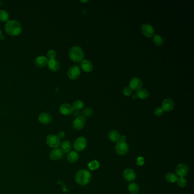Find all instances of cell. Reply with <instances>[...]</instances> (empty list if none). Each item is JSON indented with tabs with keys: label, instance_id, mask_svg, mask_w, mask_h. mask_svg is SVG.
<instances>
[{
	"label": "cell",
	"instance_id": "34",
	"mask_svg": "<svg viewBox=\"0 0 194 194\" xmlns=\"http://www.w3.org/2000/svg\"><path fill=\"white\" fill-rule=\"evenodd\" d=\"M132 93V90L129 87H127L124 89L123 90V94H124L125 96H129Z\"/></svg>",
	"mask_w": 194,
	"mask_h": 194
},
{
	"label": "cell",
	"instance_id": "11",
	"mask_svg": "<svg viewBox=\"0 0 194 194\" xmlns=\"http://www.w3.org/2000/svg\"><path fill=\"white\" fill-rule=\"evenodd\" d=\"M85 119L83 116H79L77 117L73 122V127L77 131L82 129L85 126Z\"/></svg>",
	"mask_w": 194,
	"mask_h": 194
},
{
	"label": "cell",
	"instance_id": "13",
	"mask_svg": "<svg viewBox=\"0 0 194 194\" xmlns=\"http://www.w3.org/2000/svg\"><path fill=\"white\" fill-rule=\"evenodd\" d=\"M59 111L63 115L69 116L72 115L74 110L71 104L64 103L62 104L59 107Z\"/></svg>",
	"mask_w": 194,
	"mask_h": 194
},
{
	"label": "cell",
	"instance_id": "24",
	"mask_svg": "<svg viewBox=\"0 0 194 194\" xmlns=\"http://www.w3.org/2000/svg\"><path fill=\"white\" fill-rule=\"evenodd\" d=\"M178 176L176 175V174L173 173H167L165 176V179L167 182L170 183H173L177 182L178 179Z\"/></svg>",
	"mask_w": 194,
	"mask_h": 194
},
{
	"label": "cell",
	"instance_id": "16",
	"mask_svg": "<svg viewBox=\"0 0 194 194\" xmlns=\"http://www.w3.org/2000/svg\"><path fill=\"white\" fill-rule=\"evenodd\" d=\"M49 59L45 56H39L35 58L34 63L36 67L42 68L47 65Z\"/></svg>",
	"mask_w": 194,
	"mask_h": 194
},
{
	"label": "cell",
	"instance_id": "25",
	"mask_svg": "<svg viewBox=\"0 0 194 194\" xmlns=\"http://www.w3.org/2000/svg\"><path fill=\"white\" fill-rule=\"evenodd\" d=\"M128 191L132 194H138L140 192V187L135 183H132L128 186Z\"/></svg>",
	"mask_w": 194,
	"mask_h": 194
},
{
	"label": "cell",
	"instance_id": "22",
	"mask_svg": "<svg viewBox=\"0 0 194 194\" xmlns=\"http://www.w3.org/2000/svg\"><path fill=\"white\" fill-rule=\"evenodd\" d=\"M71 143L68 140H64L61 145V150L63 153H69L71 149Z\"/></svg>",
	"mask_w": 194,
	"mask_h": 194
},
{
	"label": "cell",
	"instance_id": "32",
	"mask_svg": "<svg viewBox=\"0 0 194 194\" xmlns=\"http://www.w3.org/2000/svg\"><path fill=\"white\" fill-rule=\"evenodd\" d=\"M47 56L49 60L54 59L57 57V52L54 50H50L47 54Z\"/></svg>",
	"mask_w": 194,
	"mask_h": 194
},
{
	"label": "cell",
	"instance_id": "5",
	"mask_svg": "<svg viewBox=\"0 0 194 194\" xmlns=\"http://www.w3.org/2000/svg\"><path fill=\"white\" fill-rule=\"evenodd\" d=\"M116 152L120 155L127 154L129 151V146L127 143L119 141L115 146Z\"/></svg>",
	"mask_w": 194,
	"mask_h": 194
},
{
	"label": "cell",
	"instance_id": "37",
	"mask_svg": "<svg viewBox=\"0 0 194 194\" xmlns=\"http://www.w3.org/2000/svg\"><path fill=\"white\" fill-rule=\"evenodd\" d=\"M126 140H127V137L125 136H120V141H124V142H126Z\"/></svg>",
	"mask_w": 194,
	"mask_h": 194
},
{
	"label": "cell",
	"instance_id": "1",
	"mask_svg": "<svg viewBox=\"0 0 194 194\" xmlns=\"http://www.w3.org/2000/svg\"><path fill=\"white\" fill-rule=\"evenodd\" d=\"M5 30L10 36H17L22 30V27L19 22L17 20H10L6 23Z\"/></svg>",
	"mask_w": 194,
	"mask_h": 194
},
{
	"label": "cell",
	"instance_id": "4",
	"mask_svg": "<svg viewBox=\"0 0 194 194\" xmlns=\"http://www.w3.org/2000/svg\"><path fill=\"white\" fill-rule=\"evenodd\" d=\"M87 145V141L84 137L78 138L73 143V148L77 152H82L85 149Z\"/></svg>",
	"mask_w": 194,
	"mask_h": 194
},
{
	"label": "cell",
	"instance_id": "17",
	"mask_svg": "<svg viewBox=\"0 0 194 194\" xmlns=\"http://www.w3.org/2000/svg\"><path fill=\"white\" fill-rule=\"evenodd\" d=\"M39 121L43 124H49L52 121V117L48 113H40L38 117Z\"/></svg>",
	"mask_w": 194,
	"mask_h": 194
},
{
	"label": "cell",
	"instance_id": "29",
	"mask_svg": "<svg viewBox=\"0 0 194 194\" xmlns=\"http://www.w3.org/2000/svg\"><path fill=\"white\" fill-rule=\"evenodd\" d=\"M88 168L90 170H97L100 167V164L96 160L91 161L88 164Z\"/></svg>",
	"mask_w": 194,
	"mask_h": 194
},
{
	"label": "cell",
	"instance_id": "21",
	"mask_svg": "<svg viewBox=\"0 0 194 194\" xmlns=\"http://www.w3.org/2000/svg\"><path fill=\"white\" fill-rule=\"evenodd\" d=\"M136 95L140 99L145 100L149 97V93L148 91L145 88H140L137 91Z\"/></svg>",
	"mask_w": 194,
	"mask_h": 194
},
{
	"label": "cell",
	"instance_id": "31",
	"mask_svg": "<svg viewBox=\"0 0 194 194\" xmlns=\"http://www.w3.org/2000/svg\"><path fill=\"white\" fill-rule=\"evenodd\" d=\"M83 117H89V116H91L92 113H93V110H92L91 108H87L85 109H84L83 110Z\"/></svg>",
	"mask_w": 194,
	"mask_h": 194
},
{
	"label": "cell",
	"instance_id": "2",
	"mask_svg": "<svg viewBox=\"0 0 194 194\" xmlns=\"http://www.w3.org/2000/svg\"><path fill=\"white\" fill-rule=\"evenodd\" d=\"M91 174L85 169L80 170L76 173L75 181L79 185L85 186L88 185L91 180Z\"/></svg>",
	"mask_w": 194,
	"mask_h": 194
},
{
	"label": "cell",
	"instance_id": "36",
	"mask_svg": "<svg viewBox=\"0 0 194 194\" xmlns=\"http://www.w3.org/2000/svg\"><path fill=\"white\" fill-rule=\"evenodd\" d=\"M57 136L59 138V140H61V139L63 138L64 137H65V133H64L63 132H60L59 133H58Z\"/></svg>",
	"mask_w": 194,
	"mask_h": 194
},
{
	"label": "cell",
	"instance_id": "20",
	"mask_svg": "<svg viewBox=\"0 0 194 194\" xmlns=\"http://www.w3.org/2000/svg\"><path fill=\"white\" fill-rule=\"evenodd\" d=\"M120 134L118 132L115 130H112L110 131L108 133V138L111 141L114 143H117L120 141Z\"/></svg>",
	"mask_w": 194,
	"mask_h": 194
},
{
	"label": "cell",
	"instance_id": "18",
	"mask_svg": "<svg viewBox=\"0 0 194 194\" xmlns=\"http://www.w3.org/2000/svg\"><path fill=\"white\" fill-rule=\"evenodd\" d=\"M81 67L82 70L86 73H91L94 69L93 64L90 61L87 59H83L81 62Z\"/></svg>",
	"mask_w": 194,
	"mask_h": 194
},
{
	"label": "cell",
	"instance_id": "41",
	"mask_svg": "<svg viewBox=\"0 0 194 194\" xmlns=\"http://www.w3.org/2000/svg\"><path fill=\"white\" fill-rule=\"evenodd\" d=\"M81 2H82V3H87V2H88V1H81Z\"/></svg>",
	"mask_w": 194,
	"mask_h": 194
},
{
	"label": "cell",
	"instance_id": "33",
	"mask_svg": "<svg viewBox=\"0 0 194 194\" xmlns=\"http://www.w3.org/2000/svg\"><path fill=\"white\" fill-rule=\"evenodd\" d=\"M164 110L161 107H157L154 110V115L157 117H160L164 114Z\"/></svg>",
	"mask_w": 194,
	"mask_h": 194
},
{
	"label": "cell",
	"instance_id": "40",
	"mask_svg": "<svg viewBox=\"0 0 194 194\" xmlns=\"http://www.w3.org/2000/svg\"><path fill=\"white\" fill-rule=\"evenodd\" d=\"M3 34H2V31H1V30L0 29V36H1Z\"/></svg>",
	"mask_w": 194,
	"mask_h": 194
},
{
	"label": "cell",
	"instance_id": "26",
	"mask_svg": "<svg viewBox=\"0 0 194 194\" xmlns=\"http://www.w3.org/2000/svg\"><path fill=\"white\" fill-rule=\"evenodd\" d=\"M73 110H75V111H79L81 109H83L84 106V103L81 101V100H76L75 101L73 102Z\"/></svg>",
	"mask_w": 194,
	"mask_h": 194
},
{
	"label": "cell",
	"instance_id": "30",
	"mask_svg": "<svg viewBox=\"0 0 194 194\" xmlns=\"http://www.w3.org/2000/svg\"><path fill=\"white\" fill-rule=\"evenodd\" d=\"M176 182L178 186L181 188L185 187L187 185V181L185 177H180Z\"/></svg>",
	"mask_w": 194,
	"mask_h": 194
},
{
	"label": "cell",
	"instance_id": "12",
	"mask_svg": "<svg viewBox=\"0 0 194 194\" xmlns=\"http://www.w3.org/2000/svg\"><path fill=\"white\" fill-rule=\"evenodd\" d=\"M143 86V82L141 79L134 77L132 79H131L129 82V87L132 89L133 91H137L140 88H141Z\"/></svg>",
	"mask_w": 194,
	"mask_h": 194
},
{
	"label": "cell",
	"instance_id": "10",
	"mask_svg": "<svg viewBox=\"0 0 194 194\" xmlns=\"http://www.w3.org/2000/svg\"><path fill=\"white\" fill-rule=\"evenodd\" d=\"M161 106H162L161 108L164 110V111L169 112L173 110V109L174 108L175 103L172 99L167 98V99H165L162 101Z\"/></svg>",
	"mask_w": 194,
	"mask_h": 194
},
{
	"label": "cell",
	"instance_id": "39",
	"mask_svg": "<svg viewBox=\"0 0 194 194\" xmlns=\"http://www.w3.org/2000/svg\"><path fill=\"white\" fill-rule=\"evenodd\" d=\"M5 40V37L3 36V35H2L1 36H0V40Z\"/></svg>",
	"mask_w": 194,
	"mask_h": 194
},
{
	"label": "cell",
	"instance_id": "38",
	"mask_svg": "<svg viewBox=\"0 0 194 194\" xmlns=\"http://www.w3.org/2000/svg\"><path fill=\"white\" fill-rule=\"evenodd\" d=\"M132 98L133 100H137V99L138 97H137V96L136 94H134L132 95Z\"/></svg>",
	"mask_w": 194,
	"mask_h": 194
},
{
	"label": "cell",
	"instance_id": "15",
	"mask_svg": "<svg viewBox=\"0 0 194 194\" xmlns=\"http://www.w3.org/2000/svg\"><path fill=\"white\" fill-rule=\"evenodd\" d=\"M63 153L61 149L58 148L52 150L50 153V157L52 160L54 161H57L63 157Z\"/></svg>",
	"mask_w": 194,
	"mask_h": 194
},
{
	"label": "cell",
	"instance_id": "19",
	"mask_svg": "<svg viewBox=\"0 0 194 194\" xmlns=\"http://www.w3.org/2000/svg\"><path fill=\"white\" fill-rule=\"evenodd\" d=\"M48 68L49 70L53 72H56L59 70L60 68V63L59 62V61L56 60L55 59H50L49 60L48 63H47Z\"/></svg>",
	"mask_w": 194,
	"mask_h": 194
},
{
	"label": "cell",
	"instance_id": "7",
	"mask_svg": "<svg viewBox=\"0 0 194 194\" xmlns=\"http://www.w3.org/2000/svg\"><path fill=\"white\" fill-rule=\"evenodd\" d=\"M46 143L48 145L52 148H57L61 144V141L57 136L50 134L46 138Z\"/></svg>",
	"mask_w": 194,
	"mask_h": 194
},
{
	"label": "cell",
	"instance_id": "8",
	"mask_svg": "<svg viewBox=\"0 0 194 194\" xmlns=\"http://www.w3.org/2000/svg\"><path fill=\"white\" fill-rule=\"evenodd\" d=\"M141 31L143 35L147 38H151L154 35V28L149 24H145L142 25Z\"/></svg>",
	"mask_w": 194,
	"mask_h": 194
},
{
	"label": "cell",
	"instance_id": "27",
	"mask_svg": "<svg viewBox=\"0 0 194 194\" xmlns=\"http://www.w3.org/2000/svg\"><path fill=\"white\" fill-rule=\"evenodd\" d=\"M153 42L155 45L157 46H161L164 44V38L161 35L156 34L153 36Z\"/></svg>",
	"mask_w": 194,
	"mask_h": 194
},
{
	"label": "cell",
	"instance_id": "35",
	"mask_svg": "<svg viewBox=\"0 0 194 194\" xmlns=\"http://www.w3.org/2000/svg\"><path fill=\"white\" fill-rule=\"evenodd\" d=\"M137 164H138V165H139V166L143 165V164H144V159H143V158L142 157H139L138 158H137Z\"/></svg>",
	"mask_w": 194,
	"mask_h": 194
},
{
	"label": "cell",
	"instance_id": "6",
	"mask_svg": "<svg viewBox=\"0 0 194 194\" xmlns=\"http://www.w3.org/2000/svg\"><path fill=\"white\" fill-rule=\"evenodd\" d=\"M81 71L78 66H73L70 67L68 70L67 75L71 80H76L80 76Z\"/></svg>",
	"mask_w": 194,
	"mask_h": 194
},
{
	"label": "cell",
	"instance_id": "14",
	"mask_svg": "<svg viewBox=\"0 0 194 194\" xmlns=\"http://www.w3.org/2000/svg\"><path fill=\"white\" fill-rule=\"evenodd\" d=\"M123 175L125 179L129 182H132L136 178V174L132 169H126L124 171Z\"/></svg>",
	"mask_w": 194,
	"mask_h": 194
},
{
	"label": "cell",
	"instance_id": "9",
	"mask_svg": "<svg viewBox=\"0 0 194 194\" xmlns=\"http://www.w3.org/2000/svg\"><path fill=\"white\" fill-rule=\"evenodd\" d=\"M176 175L179 177H185L189 173L188 166L184 164H180L177 165L175 169Z\"/></svg>",
	"mask_w": 194,
	"mask_h": 194
},
{
	"label": "cell",
	"instance_id": "28",
	"mask_svg": "<svg viewBox=\"0 0 194 194\" xmlns=\"http://www.w3.org/2000/svg\"><path fill=\"white\" fill-rule=\"evenodd\" d=\"M9 15L8 13L5 10H0V21L7 22L9 21Z\"/></svg>",
	"mask_w": 194,
	"mask_h": 194
},
{
	"label": "cell",
	"instance_id": "23",
	"mask_svg": "<svg viewBox=\"0 0 194 194\" xmlns=\"http://www.w3.org/2000/svg\"><path fill=\"white\" fill-rule=\"evenodd\" d=\"M79 159V154L75 151H71L67 155V159L70 163H75Z\"/></svg>",
	"mask_w": 194,
	"mask_h": 194
},
{
	"label": "cell",
	"instance_id": "3",
	"mask_svg": "<svg viewBox=\"0 0 194 194\" xmlns=\"http://www.w3.org/2000/svg\"><path fill=\"white\" fill-rule=\"evenodd\" d=\"M69 57L71 61L78 63L83 60L84 53L80 47L78 46H75L70 49Z\"/></svg>",
	"mask_w": 194,
	"mask_h": 194
}]
</instances>
